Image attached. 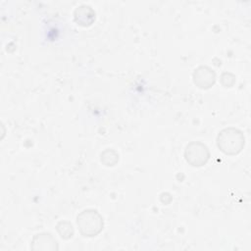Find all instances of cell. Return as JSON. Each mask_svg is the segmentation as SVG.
Masks as SVG:
<instances>
[{
  "mask_svg": "<svg viewBox=\"0 0 251 251\" xmlns=\"http://www.w3.org/2000/svg\"><path fill=\"white\" fill-rule=\"evenodd\" d=\"M56 230L63 239H70L74 235L73 225L69 221H60L56 225Z\"/></svg>",
  "mask_w": 251,
  "mask_h": 251,
  "instance_id": "ba28073f",
  "label": "cell"
},
{
  "mask_svg": "<svg viewBox=\"0 0 251 251\" xmlns=\"http://www.w3.org/2000/svg\"><path fill=\"white\" fill-rule=\"evenodd\" d=\"M210 150L201 141H191L184 149V159L192 167H202L210 159Z\"/></svg>",
  "mask_w": 251,
  "mask_h": 251,
  "instance_id": "3957f363",
  "label": "cell"
},
{
  "mask_svg": "<svg viewBox=\"0 0 251 251\" xmlns=\"http://www.w3.org/2000/svg\"><path fill=\"white\" fill-rule=\"evenodd\" d=\"M216 77L215 71L209 66H199L192 74L194 84L201 89H208L212 87L216 82Z\"/></svg>",
  "mask_w": 251,
  "mask_h": 251,
  "instance_id": "277c9868",
  "label": "cell"
},
{
  "mask_svg": "<svg viewBox=\"0 0 251 251\" xmlns=\"http://www.w3.org/2000/svg\"><path fill=\"white\" fill-rule=\"evenodd\" d=\"M221 83L225 87H231L235 83V75L231 73H224L221 75Z\"/></svg>",
  "mask_w": 251,
  "mask_h": 251,
  "instance_id": "9c48e42d",
  "label": "cell"
},
{
  "mask_svg": "<svg viewBox=\"0 0 251 251\" xmlns=\"http://www.w3.org/2000/svg\"><path fill=\"white\" fill-rule=\"evenodd\" d=\"M217 146L226 155L234 156L239 154L245 145L243 132L233 126L223 128L217 136Z\"/></svg>",
  "mask_w": 251,
  "mask_h": 251,
  "instance_id": "6da1fadb",
  "label": "cell"
},
{
  "mask_svg": "<svg viewBox=\"0 0 251 251\" xmlns=\"http://www.w3.org/2000/svg\"><path fill=\"white\" fill-rule=\"evenodd\" d=\"M75 21L81 26H89L95 20V12L91 6L81 4L74 12Z\"/></svg>",
  "mask_w": 251,
  "mask_h": 251,
  "instance_id": "8992f818",
  "label": "cell"
},
{
  "mask_svg": "<svg viewBox=\"0 0 251 251\" xmlns=\"http://www.w3.org/2000/svg\"><path fill=\"white\" fill-rule=\"evenodd\" d=\"M76 226L82 236L93 237L102 231L104 220L97 210L85 209L77 215Z\"/></svg>",
  "mask_w": 251,
  "mask_h": 251,
  "instance_id": "7a4b0ae2",
  "label": "cell"
},
{
  "mask_svg": "<svg viewBox=\"0 0 251 251\" xmlns=\"http://www.w3.org/2000/svg\"><path fill=\"white\" fill-rule=\"evenodd\" d=\"M119 159H120L119 153L112 148L105 149L100 155V161L106 167H113L117 165V163L119 162Z\"/></svg>",
  "mask_w": 251,
  "mask_h": 251,
  "instance_id": "52a82bcc",
  "label": "cell"
},
{
  "mask_svg": "<svg viewBox=\"0 0 251 251\" xmlns=\"http://www.w3.org/2000/svg\"><path fill=\"white\" fill-rule=\"evenodd\" d=\"M30 249L34 251H55L59 249L58 241L49 232L35 234L30 242Z\"/></svg>",
  "mask_w": 251,
  "mask_h": 251,
  "instance_id": "5b68a950",
  "label": "cell"
}]
</instances>
